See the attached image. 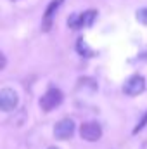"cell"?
Wrapping results in <instances>:
<instances>
[{
    "instance_id": "cell-1",
    "label": "cell",
    "mask_w": 147,
    "mask_h": 149,
    "mask_svg": "<svg viewBox=\"0 0 147 149\" xmlns=\"http://www.w3.org/2000/svg\"><path fill=\"white\" fill-rule=\"evenodd\" d=\"M61 102H62V92H61L57 87H54V85L49 87L47 92L40 97V106H42L43 111H52V109H55Z\"/></svg>"
},
{
    "instance_id": "cell-2",
    "label": "cell",
    "mask_w": 147,
    "mask_h": 149,
    "mask_svg": "<svg viewBox=\"0 0 147 149\" xmlns=\"http://www.w3.org/2000/svg\"><path fill=\"white\" fill-rule=\"evenodd\" d=\"M73 134H74V121L71 118H62L54 127V135L59 141H68V139L73 137Z\"/></svg>"
},
{
    "instance_id": "cell-3",
    "label": "cell",
    "mask_w": 147,
    "mask_h": 149,
    "mask_svg": "<svg viewBox=\"0 0 147 149\" xmlns=\"http://www.w3.org/2000/svg\"><path fill=\"white\" fill-rule=\"evenodd\" d=\"M146 90V80H144V76H140V74H133V76H130L128 80H126V83L123 85V92L126 94V95H139V94H142Z\"/></svg>"
},
{
    "instance_id": "cell-4",
    "label": "cell",
    "mask_w": 147,
    "mask_h": 149,
    "mask_svg": "<svg viewBox=\"0 0 147 149\" xmlns=\"http://www.w3.org/2000/svg\"><path fill=\"white\" fill-rule=\"evenodd\" d=\"M80 135L81 139L88 141V142H95L102 137V130H101V125L95 123V121H87L80 127Z\"/></svg>"
},
{
    "instance_id": "cell-5",
    "label": "cell",
    "mask_w": 147,
    "mask_h": 149,
    "mask_svg": "<svg viewBox=\"0 0 147 149\" xmlns=\"http://www.w3.org/2000/svg\"><path fill=\"white\" fill-rule=\"evenodd\" d=\"M17 102H19V97H17V94L12 88H9V87L2 88V92H0V109L2 111H12V109H16Z\"/></svg>"
},
{
    "instance_id": "cell-6",
    "label": "cell",
    "mask_w": 147,
    "mask_h": 149,
    "mask_svg": "<svg viewBox=\"0 0 147 149\" xmlns=\"http://www.w3.org/2000/svg\"><path fill=\"white\" fill-rule=\"evenodd\" d=\"M95 17H97V10H87V12H83L80 16H71V19L68 21V24L73 30L83 28V26H92Z\"/></svg>"
},
{
    "instance_id": "cell-7",
    "label": "cell",
    "mask_w": 147,
    "mask_h": 149,
    "mask_svg": "<svg viewBox=\"0 0 147 149\" xmlns=\"http://www.w3.org/2000/svg\"><path fill=\"white\" fill-rule=\"evenodd\" d=\"M61 2H62V0H52V2L49 3V7H47V10H45V16H43V23H42V30H43V31H49V30L52 28V17H54V14L57 12Z\"/></svg>"
},
{
    "instance_id": "cell-8",
    "label": "cell",
    "mask_w": 147,
    "mask_h": 149,
    "mask_svg": "<svg viewBox=\"0 0 147 149\" xmlns=\"http://www.w3.org/2000/svg\"><path fill=\"white\" fill-rule=\"evenodd\" d=\"M137 19H139V23L147 24V7L140 9V10H137Z\"/></svg>"
},
{
    "instance_id": "cell-9",
    "label": "cell",
    "mask_w": 147,
    "mask_h": 149,
    "mask_svg": "<svg viewBox=\"0 0 147 149\" xmlns=\"http://www.w3.org/2000/svg\"><path fill=\"white\" fill-rule=\"evenodd\" d=\"M146 123H147V111L144 113V116H142V120H140V121H139V123L135 125V128H133V134H139V132H140V130L144 128V125H146Z\"/></svg>"
},
{
    "instance_id": "cell-10",
    "label": "cell",
    "mask_w": 147,
    "mask_h": 149,
    "mask_svg": "<svg viewBox=\"0 0 147 149\" xmlns=\"http://www.w3.org/2000/svg\"><path fill=\"white\" fill-rule=\"evenodd\" d=\"M78 52H80V54H83V56H92V52H88V50H87V45H85V42H83L81 38L78 40Z\"/></svg>"
},
{
    "instance_id": "cell-11",
    "label": "cell",
    "mask_w": 147,
    "mask_h": 149,
    "mask_svg": "<svg viewBox=\"0 0 147 149\" xmlns=\"http://www.w3.org/2000/svg\"><path fill=\"white\" fill-rule=\"evenodd\" d=\"M49 149H59V148H49Z\"/></svg>"
},
{
    "instance_id": "cell-12",
    "label": "cell",
    "mask_w": 147,
    "mask_h": 149,
    "mask_svg": "<svg viewBox=\"0 0 147 149\" xmlns=\"http://www.w3.org/2000/svg\"><path fill=\"white\" fill-rule=\"evenodd\" d=\"M12 2H17V0H12Z\"/></svg>"
}]
</instances>
